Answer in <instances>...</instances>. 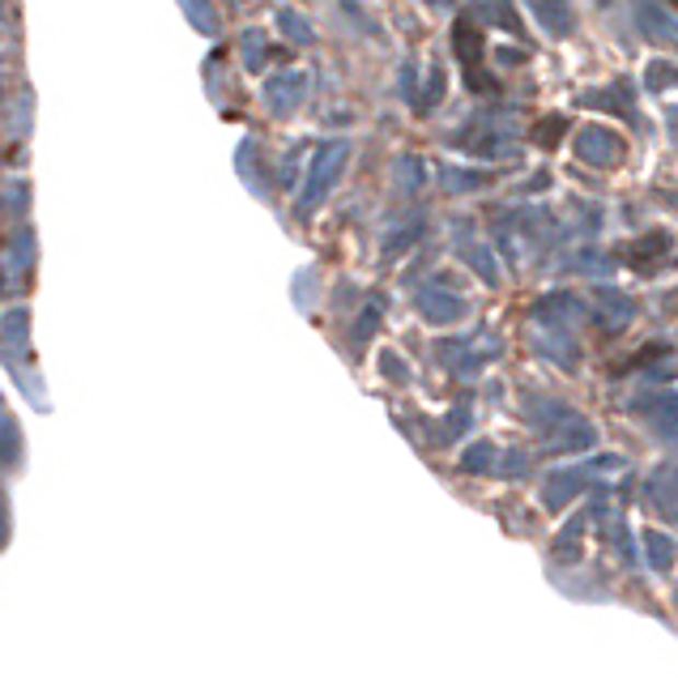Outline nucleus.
<instances>
[{"label":"nucleus","mask_w":678,"mask_h":682,"mask_svg":"<svg viewBox=\"0 0 678 682\" xmlns=\"http://www.w3.org/2000/svg\"><path fill=\"white\" fill-rule=\"evenodd\" d=\"M644 78H648V90H666V85H675V81H678V69H675V65H662V60H653Z\"/></svg>","instance_id":"obj_1"},{"label":"nucleus","mask_w":678,"mask_h":682,"mask_svg":"<svg viewBox=\"0 0 678 682\" xmlns=\"http://www.w3.org/2000/svg\"><path fill=\"white\" fill-rule=\"evenodd\" d=\"M563 128H567V120H555V124H551V128L542 124V128H538V141H555V137H559V132H563Z\"/></svg>","instance_id":"obj_2"}]
</instances>
